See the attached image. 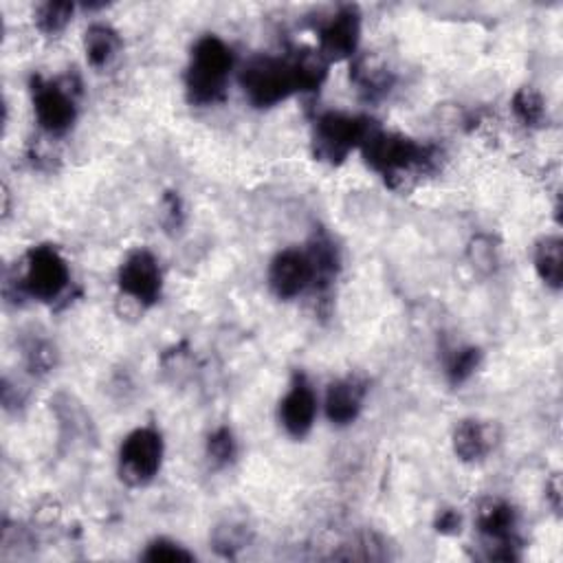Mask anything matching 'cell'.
I'll list each match as a JSON object with an SVG mask.
<instances>
[{
  "label": "cell",
  "mask_w": 563,
  "mask_h": 563,
  "mask_svg": "<svg viewBox=\"0 0 563 563\" xmlns=\"http://www.w3.org/2000/svg\"><path fill=\"white\" fill-rule=\"evenodd\" d=\"M359 150L365 164L392 188H398L405 183V179L431 172L440 157L436 148L416 144L414 139L398 133H387L374 124L370 126Z\"/></svg>",
  "instance_id": "obj_1"
},
{
  "label": "cell",
  "mask_w": 563,
  "mask_h": 563,
  "mask_svg": "<svg viewBox=\"0 0 563 563\" xmlns=\"http://www.w3.org/2000/svg\"><path fill=\"white\" fill-rule=\"evenodd\" d=\"M234 69L232 49L216 36H205L196 43L185 74V89L192 104L212 106L227 93L229 74Z\"/></svg>",
  "instance_id": "obj_2"
},
{
  "label": "cell",
  "mask_w": 563,
  "mask_h": 563,
  "mask_svg": "<svg viewBox=\"0 0 563 563\" xmlns=\"http://www.w3.org/2000/svg\"><path fill=\"white\" fill-rule=\"evenodd\" d=\"M240 87L247 100L258 109H271L297 93L291 60L258 56L240 71Z\"/></svg>",
  "instance_id": "obj_3"
},
{
  "label": "cell",
  "mask_w": 563,
  "mask_h": 563,
  "mask_svg": "<svg viewBox=\"0 0 563 563\" xmlns=\"http://www.w3.org/2000/svg\"><path fill=\"white\" fill-rule=\"evenodd\" d=\"M69 282V264L56 247L41 245L25 256V267L19 280L25 295L41 302H54L67 291Z\"/></svg>",
  "instance_id": "obj_4"
},
{
  "label": "cell",
  "mask_w": 563,
  "mask_h": 563,
  "mask_svg": "<svg viewBox=\"0 0 563 563\" xmlns=\"http://www.w3.org/2000/svg\"><path fill=\"white\" fill-rule=\"evenodd\" d=\"M372 122L365 117L326 113L315 122L313 148L319 161L341 164L352 150H359Z\"/></svg>",
  "instance_id": "obj_5"
},
{
  "label": "cell",
  "mask_w": 563,
  "mask_h": 563,
  "mask_svg": "<svg viewBox=\"0 0 563 563\" xmlns=\"http://www.w3.org/2000/svg\"><path fill=\"white\" fill-rule=\"evenodd\" d=\"M164 462V438L153 427L135 429L120 449V475L128 486L150 484Z\"/></svg>",
  "instance_id": "obj_6"
},
{
  "label": "cell",
  "mask_w": 563,
  "mask_h": 563,
  "mask_svg": "<svg viewBox=\"0 0 563 563\" xmlns=\"http://www.w3.org/2000/svg\"><path fill=\"white\" fill-rule=\"evenodd\" d=\"M32 95L36 120L47 135L63 137L74 128L78 117V102L69 82L34 78Z\"/></svg>",
  "instance_id": "obj_7"
},
{
  "label": "cell",
  "mask_w": 563,
  "mask_h": 563,
  "mask_svg": "<svg viewBox=\"0 0 563 563\" xmlns=\"http://www.w3.org/2000/svg\"><path fill=\"white\" fill-rule=\"evenodd\" d=\"M120 289L133 297L135 302L144 304V306H153L159 302L161 297V289H164V278H161V269L157 258L146 251H133L120 267V275H117Z\"/></svg>",
  "instance_id": "obj_8"
},
{
  "label": "cell",
  "mask_w": 563,
  "mask_h": 563,
  "mask_svg": "<svg viewBox=\"0 0 563 563\" xmlns=\"http://www.w3.org/2000/svg\"><path fill=\"white\" fill-rule=\"evenodd\" d=\"M477 530L482 537L495 545V552H491L493 559H517V513L508 502L502 499H486L480 504L477 510Z\"/></svg>",
  "instance_id": "obj_9"
},
{
  "label": "cell",
  "mask_w": 563,
  "mask_h": 563,
  "mask_svg": "<svg viewBox=\"0 0 563 563\" xmlns=\"http://www.w3.org/2000/svg\"><path fill=\"white\" fill-rule=\"evenodd\" d=\"M361 38V14L357 8H341L319 34V54L328 63H341L357 56Z\"/></svg>",
  "instance_id": "obj_10"
},
{
  "label": "cell",
  "mask_w": 563,
  "mask_h": 563,
  "mask_svg": "<svg viewBox=\"0 0 563 563\" xmlns=\"http://www.w3.org/2000/svg\"><path fill=\"white\" fill-rule=\"evenodd\" d=\"M269 286L280 300H295L313 286V267L306 251L284 249L269 267Z\"/></svg>",
  "instance_id": "obj_11"
},
{
  "label": "cell",
  "mask_w": 563,
  "mask_h": 563,
  "mask_svg": "<svg viewBox=\"0 0 563 563\" xmlns=\"http://www.w3.org/2000/svg\"><path fill=\"white\" fill-rule=\"evenodd\" d=\"M317 416V396L304 374H297L291 390L280 403V420L289 436L304 438L315 423Z\"/></svg>",
  "instance_id": "obj_12"
},
{
  "label": "cell",
  "mask_w": 563,
  "mask_h": 563,
  "mask_svg": "<svg viewBox=\"0 0 563 563\" xmlns=\"http://www.w3.org/2000/svg\"><path fill=\"white\" fill-rule=\"evenodd\" d=\"M499 442V429L493 420L464 418L453 431V451L464 462L484 460Z\"/></svg>",
  "instance_id": "obj_13"
},
{
  "label": "cell",
  "mask_w": 563,
  "mask_h": 563,
  "mask_svg": "<svg viewBox=\"0 0 563 563\" xmlns=\"http://www.w3.org/2000/svg\"><path fill=\"white\" fill-rule=\"evenodd\" d=\"M368 385L359 376H346L335 381L326 394V416L333 425H350L359 418Z\"/></svg>",
  "instance_id": "obj_14"
},
{
  "label": "cell",
  "mask_w": 563,
  "mask_h": 563,
  "mask_svg": "<svg viewBox=\"0 0 563 563\" xmlns=\"http://www.w3.org/2000/svg\"><path fill=\"white\" fill-rule=\"evenodd\" d=\"M306 254H308L311 267H313V289H317L319 293H326L333 286V282L341 269L339 249L330 236L317 234L311 240V247Z\"/></svg>",
  "instance_id": "obj_15"
},
{
  "label": "cell",
  "mask_w": 563,
  "mask_h": 563,
  "mask_svg": "<svg viewBox=\"0 0 563 563\" xmlns=\"http://www.w3.org/2000/svg\"><path fill=\"white\" fill-rule=\"evenodd\" d=\"M85 52L91 67L104 69L120 56L122 38L109 25H93L85 36Z\"/></svg>",
  "instance_id": "obj_16"
},
{
  "label": "cell",
  "mask_w": 563,
  "mask_h": 563,
  "mask_svg": "<svg viewBox=\"0 0 563 563\" xmlns=\"http://www.w3.org/2000/svg\"><path fill=\"white\" fill-rule=\"evenodd\" d=\"M350 78L359 87V91L365 93L372 100L385 95L392 87L390 71L379 60H374L370 56L354 58L352 69H350Z\"/></svg>",
  "instance_id": "obj_17"
},
{
  "label": "cell",
  "mask_w": 563,
  "mask_h": 563,
  "mask_svg": "<svg viewBox=\"0 0 563 563\" xmlns=\"http://www.w3.org/2000/svg\"><path fill=\"white\" fill-rule=\"evenodd\" d=\"M534 269L541 282L554 291L561 289L563 280V245L556 236H545L534 247Z\"/></svg>",
  "instance_id": "obj_18"
},
{
  "label": "cell",
  "mask_w": 563,
  "mask_h": 563,
  "mask_svg": "<svg viewBox=\"0 0 563 563\" xmlns=\"http://www.w3.org/2000/svg\"><path fill=\"white\" fill-rule=\"evenodd\" d=\"M328 60L319 52H302L291 60L297 91H317L328 76Z\"/></svg>",
  "instance_id": "obj_19"
},
{
  "label": "cell",
  "mask_w": 563,
  "mask_h": 563,
  "mask_svg": "<svg viewBox=\"0 0 563 563\" xmlns=\"http://www.w3.org/2000/svg\"><path fill=\"white\" fill-rule=\"evenodd\" d=\"M513 113L526 128H541L545 122V102L534 89L523 87L513 98Z\"/></svg>",
  "instance_id": "obj_20"
},
{
  "label": "cell",
  "mask_w": 563,
  "mask_h": 563,
  "mask_svg": "<svg viewBox=\"0 0 563 563\" xmlns=\"http://www.w3.org/2000/svg\"><path fill=\"white\" fill-rule=\"evenodd\" d=\"M74 12H76L74 3H63V0L60 3H54V0H49V3L41 5L36 12V27L45 36H58L71 23Z\"/></svg>",
  "instance_id": "obj_21"
},
{
  "label": "cell",
  "mask_w": 563,
  "mask_h": 563,
  "mask_svg": "<svg viewBox=\"0 0 563 563\" xmlns=\"http://www.w3.org/2000/svg\"><path fill=\"white\" fill-rule=\"evenodd\" d=\"M482 363V352L477 348H460L447 363V376L453 385L469 381Z\"/></svg>",
  "instance_id": "obj_22"
},
{
  "label": "cell",
  "mask_w": 563,
  "mask_h": 563,
  "mask_svg": "<svg viewBox=\"0 0 563 563\" xmlns=\"http://www.w3.org/2000/svg\"><path fill=\"white\" fill-rule=\"evenodd\" d=\"M238 442L229 427H218L207 440V455L216 466H227L236 460Z\"/></svg>",
  "instance_id": "obj_23"
},
{
  "label": "cell",
  "mask_w": 563,
  "mask_h": 563,
  "mask_svg": "<svg viewBox=\"0 0 563 563\" xmlns=\"http://www.w3.org/2000/svg\"><path fill=\"white\" fill-rule=\"evenodd\" d=\"M192 559H194L192 552H188L183 545L170 539H155L153 543H148L144 552V561H153V563H177V561H192Z\"/></svg>",
  "instance_id": "obj_24"
},
{
  "label": "cell",
  "mask_w": 563,
  "mask_h": 563,
  "mask_svg": "<svg viewBox=\"0 0 563 563\" xmlns=\"http://www.w3.org/2000/svg\"><path fill=\"white\" fill-rule=\"evenodd\" d=\"M27 361L32 372H49L56 363V350L49 344H36L30 352H27Z\"/></svg>",
  "instance_id": "obj_25"
},
{
  "label": "cell",
  "mask_w": 563,
  "mask_h": 563,
  "mask_svg": "<svg viewBox=\"0 0 563 563\" xmlns=\"http://www.w3.org/2000/svg\"><path fill=\"white\" fill-rule=\"evenodd\" d=\"M460 526H462V517L453 508H444L436 517V530L442 534H455L460 532Z\"/></svg>",
  "instance_id": "obj_26"
},
{
  "label": "cell",
  "mask_w": 563,
  "mask_h": 563,
  "mask_svg": "<svg viewBox=\"0 0 563 563\" xmlns=\"http://www.w3.org/2000/svg\"><path fill=\"white\" fill-rule=\"evenodd\" d=\"M471 262L475 267H491L495 264V249L488 245H482V238H477L473 245H471Z\"/></svg>",
  "instance_id": "obj_27"
},
{
  "label": "cell",
  "mask_w": 563,
  "mask_h": 563,
  "mask_svg": "<svg viewBox=\"0 0 563 563\" xmlns=\"http://www.w3.org/2000/svg\"><path fill=\"white\" fill-rule=\"evenodd\" d=\"M550 491H552V493H550V497H552V506L559 510V508H561V495H559V491H561V488H559V480H556V477L552 480Z\"/></svg>",
  "instance_id": "obj_28"
}]
</instances>
